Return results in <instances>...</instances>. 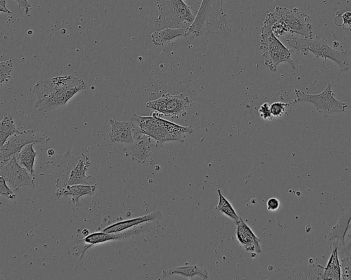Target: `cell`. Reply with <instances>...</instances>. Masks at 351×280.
Segmentation results:
<instances>
[{"label": "cell", "instance_id": "cell-6", "mask_svg": "<svg viewBox=\"0 0 351 280\" xmlns=\"http://www.w3.org/2000/svg\"><path fill=\"white\" fill-rule=\"evenodd\" d=\"M259 48L265 65L271 71H276L278 65L283 62L288 63L295 68V64L291 57V49L282 44L271 28L264 23L261 27Z\"/></svg>", "mask_w": 351, "mask_h": 280}, {"label": "cell", "instance_id": "cell-16", "mask_svg": "<svg viewBox=\"0 0 351 280\" xmlns=\"http://www.w3.org/2000/svg\"><path fill=\"white\" fill-rule=\"evenodd\" d=\"M110 124L109 136L112 142L130 144L134 141V134L138 130L137 125L133 121H119L109 119Z\"/></svg>", "mask_w": 351, "mask_h": 280}, {"label": "cell", "instance_id": "cell-1", "mask_svg": "<svg viewBox=\"0 0 351 280\" xmlns=\"http://www.w3.org/2000/svg\"><path fill=\"white\" fill-rule=\"evenodd\" d=\"M85 86L82 78L71 75L42 79L33 88L36 95L35 107L45 112L63 106Z\"/></svg>", "mask_w": 351, "mask_h": 280}, {"label": "cell", "instance_id": "cell-31", "mask_svg": "<svg viewBox=\"0 0 351 280\" xmlns=\"http://www.w3.org/2000/svg\"><path fill=\"white\" fill-rule=\"evenodd\" d=\"M339 16L341 18L343 22L339 26L342 27L344 29H351V12L347 11Z\"/></svg>", "mask_w": 351, "mask_h": 280}, {"label": "cell", "instance_id": "cell-23", "mask_svg": "<svg viewBox=\"0 0 351 280\" xmlns=\"http://www.w3.org/2000/svg\"><path fill=\"white\" fill-rule=\"evenodd\" d=\"M34 143L25 146L19 153L16 154L18 162L23 165L34 177V166L36 157V152L34 149Z\"/></svg>", "mask_w": 351, "mask_h": 280}, {"label": "cell", "instance_id": "cell-27", "mask_svg": "<svg viewBox=\"0 0 351 280\" xmlns=\"http://www.w3.org/2000/svg\"><path fill=\"white\" fill-rule=\"evenodd\" d=\"M13 69L12 60L1 61L0 62V84L8 81L10 78Z\"/></svg>", "mask_w": 351, "mask_h": 280}, {"label": "cell", "instance_id": "cell-22", "mask_svg": "<svg viewBox=\"0 0 351 280\" xmlns=\"http://www.w3.org/2000/svg\"><path fill=\"white\" fill-rule=\"evenodd\" d=\"M173 275H180L188 279H192L195 276H199L204 279L208 278V273L206 270L194 265L169 268L163 270L161 277Z\"/></svg>", "mask_w": 351, "mask_h": 280}, {"label": "cell", "instance_id": "cell-20", "mask_svg": "<svg viewBox=\"0 0 351 280\" xmlns=\"http://www.w3.org/2000/svg\"><path fill=\"white\" fill-rule=\"evenodd\" d=\"M188 29L166 27L154 31L151 34L152 41L156 46H162L169 43L175 38L180 36H185Z\"/></svg>", "mask_w": 351, "mask_h": 280}, {"label": "cell", "instance_id": "cell-19", "mask_svg": "<svg viewBox=\"0 0 351 280\" xmlns=\"http://www.w3.org/2000/svg\"><path fill=\"white\" fill-rule=\"evenodd\" d=\"M98 182L93 185H68L62 189H56L55 194L57 198H60L61 196L67 197L68 196H71V201L73 203H74L75 208H77L80 205V198L85 195L93 196L95 192L96 186Z\"/></svg>", "mask_w": 351, "mask_h": 280}, {"label": "cell", "instance_id": "cell-21", "mask_svg": "<svg viewBox=\"0 0 351 280\" xmlns=\"http://www.w3.org/2000/svg\"><path fill=\"white\" fill-rule=\"evenodd\" d=\"M322 279L340 280L341 271L338 255V247L334 245L327 264L324 267Z\"/></svg>", "mask_w": 351, "mask_h": 280}, {"label": "cell", "instance_id": "cell-25", "mask_svg": "<svg viewBox=\"0 0 351 280\" xmlns=\"http://www.w3.org/2000/svg\"><path fill=\"white\" fill-rule=\"evenodd\" d=\"M219 196V201L215 206V209L222 214H224L231 220L236 222L240 218L237 212L234 209L232 204L228 199L222 194L220 190H217Z\"/></svg>", "mask_w": 351, "mask_h": 280}, {"label": "cell", "instance_id": "cell-26", "mask_svg": "<svg viewBox=\"0 0 351 280\" xmlns=\"http://www.w3.org/2000/svg\"><path fill=\"white\" fill-rule=\"evenodd\" d=\"M338 255L341 266V279L350 280L351 278V253L344 249L338 247Z\"/></svg>", "mask_w": 351, "mask_h": 280}, {"label": "cell", "instance_id": "cell-35", "mask_svg": "<svg viewBox=\"0 0 351 280\" xmlns=\"http://www.w3.org/2000/svg\"><path fill=\"white\" fill-rule=\"evenodd\" d=\"M344 249L349 251L351 249V231L349 234V240L348 242L345 244Z\"/></svg>", "mask_w": 351, "mask_h": 280}, {"label": "cell", "instance_id": "cell-34", "mask_svg": "<svg viewBox=\"0 0 351 280\" xmlns=\"http://www.w3.org/2000/svg\"><path fill=\"white\" fill-rule=\"evenodd\" d=\"M0 11L10 14H12V12L6 7V0H0Z\"/></svg>", "mask_w": 351, "mask_h": 280}, {"label": "cell", "instance_id": "cell-17", "mask_svg": "<svg viewBox=\"0 0 351 280\" xmlns=\"http://www.w3.org/2000/svg\"><path fill=\"white\" fill-rule=\"evenodd\" d=\"M236 237L240 244L247 252L260 253L261 252V240L251 228L240 217L236 222Z\"/></svg>", "mask_w": 351, "mask_h": 280}, {"label": "cell", "instance_id": "cell-33", "mask_svg": "<svg viewBox=\"0 0 351 280\" xmlns=\"http://www.w3.org/2000/svg\"><path fill=\"white\" fill-rule=\"evenodd\" d=\"M22 8L26 14H28L31 10V5L28 0H14Z\"/></svg>", "mask_w": 351, "mask_h": 280}, {"label": "cell", "instance_id": "cell-4", "mask_svg": "<svg viewBox=\"0 0 351 280\" xmlns=\"http://www.w3.org/2000/svg\"><path fill=\"white\" fill-rule=\"evenodd\" d=\"M291 51L304 55L311 52L317 58H322L326 62L327 59L336 62L341 71H347L349 64L345 53L330 47L324 38H308L303 36H291L286 40Z\"/></svg>", "mask_w": 351, "mask_h": 280}, {"label": "cell", "instance_id": "cell-2", "mask_svg": "<svg viewBox=\"0 0 351 280\" xmlns=\"http://www.w3.org/2000/svg\"><path fill=\"white\" fill-rule=\"evenodd\" d=\"M131 120L138 127L142 133L149 136L158 143L169 141L183 142L187 134L193 132L192 126H182L160 117L158 112L151 116L133 114Z\"/></svg>", "mask_w": 351, "mask_h": 280}, {"label": "cell", "instance_id": "cell-24", "mask_svg": "<svg viewBox=\"0 0 351 280\" xmlns=\"http://www.w3.org/2000/svg\"><path fill=\"white\" fill-rule=\"evenodd\" d=\"M16 127L12 114L5 113L0 123V142L1 147L12 136L21 133Z\"/></svg>", "mask_w": 351, "mask_h": 280}, {"label": "cell", "instance_id": "cell-14", "mask_svg": "<svg viewBox=\"0 0 351 280\" xmlns=\"http://www.w3.org/2000/svg\"><path fill=\"white\" fill-rule=\"evenodd\" d=\"M155 147L152 138L141 132L134 135V141L123 147L125 154L138 163H144Z\"/></svg>", "mask_w": 351, "mask_h": 280}, {"label": "cell", "instance_id": "cell-9", "mask_svg": "<svg viewBox=\"0 0 351 280\" xmlns=\"http://www.w3.org/2000/svg\"><path fill=\"white\" fill-rule=\"evenodd\" d=\"M50 140V137L43 132H35L27 129L19 134L10 136L0 149V162L4 164L11 157L19 153L25 146L31 143L45 144Z\"/></svg>", "mask_w": 351, "mask_h": 280}, {"label": "cell", "instance_id": "cell-11", "mask_svg": "<svg viewBox=\"0 0 351 280\" xmlns=\"http://www.w3.org/2000/svg\"><path fill=\"white\" fill-rule=\"evenodd\" d=\"M69 166L66 173L56 179L57 189H62L68 185L88 184L87 180L91 175H86V172L90 165L88 156L83 153L71 154L68 161Z\"/></svg>", "mask_w": 351, "mask_h": 280}, {"label": "cell", "instance_id": "cell-3", "mask_svg": "<svg viewBox=\"0 0 351 280\" xmlns=\"http://www.w3.org/2000/svg\"><path fill=\"white\" fill-rule=\"evenodd\" d=\"M228 24L223 10V0H202L185 38L190 40L206 33L225 31Z\"/></svg>", "mask_w": 351, "mask_h": 280}, {"label": "cell", "instance_id": "cell-29", "mask_svg": "<svg viewBox=\"0 0 351 280\" xmlns=\"http://www.w3.org/2000/svg\"><path fill=\"white\" fill-rule=\"evenodd\" d=\"M9 186L7 185L5 179L3 177H0V194L1 196L12 200L16 197V194L13 192Z\"/></svg>", "mask_w": 351, "mask_h": 280}, {"label": "cell", "instance_id": "cell-30", "mask_svg": "<svg viewBox=\"0 0 351 280\" xmlns=\"http://www.w3.org/2000/svg\"><path fill=\"white\" fill-rule=\"evenodd\" d=\"M258 111L259 116L264 120H271L274 118L270 110V104L267 102L263 103Z\"/></svg>", "mask_w": 351, "mask_h": 280}, {"label": "cell", "instance_id": "cell-8", "mask_svg": "<svg viewBox=\"0 0 351 280\" xmlns=\"http://www.w3.org/2000/svg\"><path fill=\"white\" fill-rule=\"evenodd\" d=\"M295 98L293 103L298 102H308L316 108L318 112L324 114H330L337 112H343L347 108L345 102L338 101L332 90V84H328L326 88L320 93L311 94L305 93L298 89L294 90Z\"/></svg>", "mask_w": 351, "mask_h": 280}, {"label": "cell", "instance_id": "cell-13", "mask_svg": "<svg viewBox=\"0 0 351 280\" xmlns=\"http://www.w3.org/2000/svg\"><path fill=\"white\" fill-rule=\"evenodd\" d=\"M144 231L145 230L143 229H137L133 227L128 230L116 233H108L103 231H97L88 234L84 238L74 242H84L86 244L84 246V249L82 251L80 255V257L82 258L86 251H88L94 245L99 244L108 241L119 240L131 236H138L143 233Z\"/></svg>", "mask_w": 351, "mask_h": 280}, {"label": "cell", "instance_id": "cell-5", "mask_svg": "<svg viewBox=\"0 0 351 280\" xmlns=\"http://www.w3.org/2000/svg\"><path fill=\"white\" fill-rule=\"evenodd\" d=\"M158 10L155 25L162 29L166 27L189 29L195 20L190 8L183 0H154Z\"/></svg>", "mask_w": 351, "mask_h": 280}, {"label": "cell", "instance_id": "cell-10", "mask_svg": "<svg viewBox=\"0 0 351 280\" xmlns=\"http://www.w3.org/2000/svg\"><path fill=\"white\" fill-rule=\"evenodd\" d=\"M189 103V97L182 93H166L156 99L148 101L145 107L165 116L178 118L186 115Z\"/></svg>", "mask_w": 351, "mask_h": 280}, {"label": "cell", "instance_id": "cell-32", "mask_svg": "<svg viewBox=\"0 0 351 280\" xmlns=\"http://www.w3.org/2000/svg\"><path fill=\"white\" fill-rule=\"evenodd\" d=\"M280 201L276 197L269 198L267 201V208L269 211H276L280 207Z\"/></svg>", "mask_w": 351, "mask_h": 280}, {"label": "cell", "instance_id": "cell-18", "mask_svg": "<svg viewBox=\"0 0 351 280\" xmlns=\"http://www.w3.org/2000/svg\"><path fill=\"white\" fill-rule=\"evenodd\" d=\"M161 217V212L160 211H155L146 215L113 223L104 228L102 231L108 233L120 232L141 224L160 220Z\"/></svg>", "mask_w": 351, "mask_h": 280}, {"label": "cell", "instance_id": "cell-15", "mask_svg": "<svg viewBox=\"0 0 351 280\" xmlns=\"http://www.w3.org/2000/svg\"><path fill=\"white\" fill-rule=\"evenodd\" d=\"M351 221V205L341 210L336 224L325 237V241L337 247L345 246V238Z\"/></svg>", "mask_w": 351, "mask_h": 280}, {"label": "cell", "instance_id": "cell-37", "mask_svg": "<svg viewBox=\"0 0 351 280\" xmlns=\"http://www.w3.org/2000/svg\"><path fill=\"white\" fill-rule=\"evenodd\" d=\"M82 234H84V236H87L88 234V231L87 229H84Z\"/></svg>", "mask_w": 351, "mask_h": 280}, {"label": "cell", "instance_id": "cell-7", "mask_svg": "<svg viewBox=\"0 0 351 280\" xmlns=\"http://www.w3.org/2000/svg\"><path fill=\"white\" fill-rule=\"evenodd\" d=\"M272 13L282 23L286 33L313 38L311 17L306 13L296 8L289 9L281 6H276Z\"/></svg>", "mask_w": 351, "mask_h": 280}, {"label": "cell", "instance_id": "cell-28", "mask_svg": "<svg viewBox=\"0 0 351 280\" xmlns=\"http://www.w3.org/2000/svg\"><path fill=\"white\" fill-rule=\"evenodd\" d=\"M293 103L274 102L270 104L271 112L274 118L281 117L285 112L287 107Z\"/></svg>", "mask_w": 351, "mask_h": 280}, {"label": "cell", "instance_id": "cell-36", "mask_svg": "<svg viewBox=\"0 0 351 280\" xmlns=\"http://www.w3.org/2000/svg\"><path fill=\"white\" fill-rule=\"evenodd\" d=\"M54 153H55V151H54V150H53V149H49V150L47 151V154H48L49 155H53Z\"/></svg>", "mask_w": 351, "mask_h": 280}, {"label": "cell", "instance_id": "cell-12", "mask_svg": "<svg viewBox=\"0 0 351 280\" xmlns=\"http://www.w3.org/2000/svg\"><path fill=\"white\" fill-rule=\"evenodd\" d=\"M28 172L18 162L16 155H14L8 162L0 166L1 176L5 179L14 191L23 186H35L34 177Z\"/></svg>", "mask_w": 351, "mask_h": 280}]
</instances>
